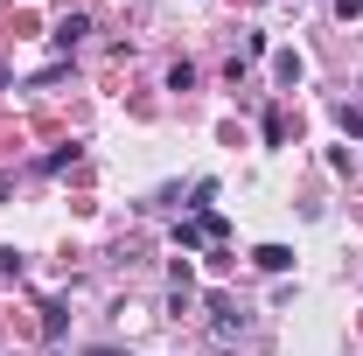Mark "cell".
<instances>
[{
    "label": "cell",
    "mask_w": 363,
    "mask_h": 356,
    "mask_svg": "<svg viewBox=\"0 0 363 356\" xmlns=\"http://www.w3.org/2000/svg\"><path fill=\"white\" fill-rule=\"evenodd\" d=\"M335 14H342V21H357V14H363V0H335Z\"/></svg>",
    "instance_id": "7a4b0ae2"
},
{
    "label": "cell",
    "mask_w": 363,
    "mask_h": 356,
    "mask_svg": "<svg viewBox=\"0 0 363 356\" xmlns=\"http://www.w3.org/2000/svg\"><path fill=\"white\" fill-rule=\"evenodd\" d=\"M252 259H259V266H266V272H286V266H294V252H286V245H259Z\"/></svg>",
    "instance_id": "6da1fadb"
}]
</instances>
